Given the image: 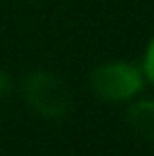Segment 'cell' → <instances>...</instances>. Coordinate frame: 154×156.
Returning a JSON list of instances; mask_svg holds the SVG:
<instances>
[{
	"instance_id": "obj_1",
	"label": "cell",
	"mask_w": 154,
	"mask_h": 156,
	"mask_svg": "<svg viewBox=\"0 0 154 156\" xmlns=\"http://www.w3.org/2000/svg\"><path fill=\"white\" fill-rule=\"evenodd\" d=\"M25 102L43 118H63L73 109V93L57 75L36 70L23 82Z\"/></svg>"
},
{
	"instance_id": "obj_2",
	"label": "cell",
	"mask_w": 154,
	"mask_h": 156,
	"mask_svg": "<svg viewBox=\"0 0 154 156\" xmlns=\"http://www.w3.org/2000/svg\"><path fill=\"white\" fill-rule=\"evenodd\" d=\"M93 93L107 102H123L134 98L143 88V77L131 63H104L91 75Z\"/></svg>"
},
{
	"instance_id": "obj_3",
	"label": "cell",
	"mask_w": 154,
	"mask_h": 156,
	"mask_svg": "<svg viewBox=\"0 0 154 156\" xmlns=\"http://www.w3.org/2000/svg\"><path fill=\"white\" fill-rule=\"evenodd\" d=\"M127 125L136 138L154 143V100L136 102L127 113Z\"/></svg>"
},
{
	"instance_id": "obj_4",
	"label": "cell",
	"mask_w": 154,
	"mask_h": 156,
	"mask_svg": "<svg viewBox=\"0 0 154 156\" xmlns=\"http://www.w3.org/2000/svg\"><path fill=\"white\" fill-rule=\"evenodd\" d=\"M143 70H145L147 79L154 84V39L150 41V45H147V52H145V66H143Z\"/></svg>"
},
{
	"instance_id": "obj_5",
	"label": "cell",
	"mask_w": 154,
	"mask_h": 156,
	"mask_svg": "<svg viewBox=\"0 0 154 156\" xmlns=\"http://www.w3.org/2000/svg\"><path fill=\"white\" fill-rule=\"evenodd\" d=\"M7 90H9V79H7V75L0 70V98H5Z\"/></svg>"
}]
</instances>
